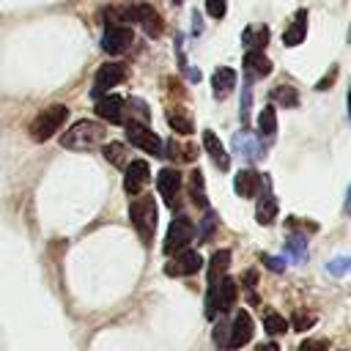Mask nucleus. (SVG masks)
<instances>
[{
  "label": "nucleus",
  "mask_w": 351,
  "mask_h": 351,
  "mask_svg": "<svg viewBox=\"0 0 351 351\" xmlns=\"http://www.w3.org/2000/svg\"><path fill=\"white\" fill-rule=\"evenodd\" d=\"M200 269H203L200 252H195V250H181V252L176 255V261H170V263L165 266V274H167V277H192V274H197Z\"/></svg>",
  "instance_id": "nucleus-9"
},
{
  "label": "nucleus",
  "mask_w": 351,
  "mask_h": 351,
  "mask_svg": "<svg viewBox=\"0 0 351 351\" xmlns=\"http://www.w3.org/2000/svg\"><path fill=\"white\" fill-rule=\"evenodd\" d=\"M123 80H126V66L123 63H104V66H99V71L93 77V90L90 93L99 99V96L110 93V88L121 85Z\"/></svg>",
  "instance_id": "nucleus-8"
},
{
  "label": "nucleus",
  "mask_w": 351,
  "mask_h": 351,
  "mask_svg": "<svg viewBox=\"0 0 351 351\" xmlns=\"http://www.w3.org/2000/svg\"><path fill=\"white\" fill-rule=\"evenodd\" d=\"M241 44L244 49H261L269 44V27L266 25H247L244 33H241Z\"/></svg>",
  "instance_id": "nucleus-21"
},
{
  "label": "nucleus",
  "mask_w": 351,
  "mask_h": 351,
  "mask_svg": "<svg viewBox=\"0 0 351 351\" xmlns=\"http://www.w3.org/2000/svg\"><path fill=\"white\" fill-rule=\"evenodd\" d=\"M203 148H206V154L211 156V162H214L219 170H228V167H230V154L225 151V145L219 143V137H217L211 129L203 132Z\"/></svg>",
  "instance_id": "nucleus-19"
},
{
  "label": "nucleus",
  "mask_w": 351,
  "mask_h": 351,
  "mask_svg": "<svg viewBox=\"0 0 351 351\" xmlns=\"http://www.w3.org/2000/svg\"><path fill=\"white\" fill-rule=\"evenodd\" d=\"M348 269H351V263H348Z\"/></svg>",
  "instance_id": "nucleus-46"
},
{
  "label": "nucleus",
  "mask_w": 351,
  "mask_h": 351,
  "mask_svg": "<svg viewBox=\"0 0 351 351\" xmlns=\"http://www.w3.org/2000/svg\"><path fill=\"white\" fill-rule=\"evenodd\" d=\"M233 189H236L239 197H258V192L263 189V176L258 170H252V167H244V170L236 173Z\"/></svg>",
  "instance_id": "nucleus-14"
},
{
  "label": "nucleus",
  "mask_w": 351,
  "mask_h": 351,
  "mask_svg": "<svg viewBox=\"0 0 351 351\" xmlns=\"http://www.w3.org/2000/svg\"><path fill=\"white\" fill-rule=\"evenodd\" d=\"M228 335H230V326L219 321V324L214 326V335H211V337H214V346H219V348H225V346H228Z\"/></svg>",
  "instance_id": "nucleus-36"
},
{
  "label": "nucleus",
  "mask_w": 351,
  "mask_h": 351,
  "mask_svg": "<svg viewBox=\"0 0 351 351\" xmlns=\"http://www.w3.org/2000/svg\"><path fill=\"white\" fill-rule=\"evenodd\" d=\"M66 118H69V107L66 104H49V107H44L33 121H30V137L36 140V143H47L55 132H60V126L66 123Z\"/></svg>",
  "instance_id": "nucleus-3"
},
{
  "label": "nucleus",
  "mask_w": 351,
  "mask_h": 351,
  "mask_svg": "<svg viewBox=\"0 0 351 351\" xmlns=\"http://www.w3.org/2000/svg\"><path fill=\"white\" fill-rule=\"evenodd\" d=\"M346 214H351V186H348V192H346Z\"/></svg>",
  "instance_id": "nucleus-43"
},
{
  "label": "nucleus",
  "mask_w": 351,
  "mask_h": 351,
  "mask_svg": "<svg viewBox=\"0 0 351 351\" xmlns=\"http://www.w3.org/2000/svg\"><path fill=\"white\" fill-rule=\"evenodd\" d=\"M288 326H291V324H288L280 313H274V310H266V313H263V329H266L269 335H282Z\"/></svg>",
  "instance_id": "nucleus-30"
},
{
  "label": "nucleus",
  "mask_w": 351,
  "mask_h": 351,
  "mask_svg": "<svg viewBox=\"0 0 351 351\" xmlns=\"http://www.w3.org/2000/svg\"><path fill=\"white\" fill-rule=\"evenodd\" d=\"M335 80H337V66H332V69L324 74V80H321V82H315V90H326Z\"/></svg>",
  "instance_id": "nucleus-39"
},
{
  "label": "nucleus",
  "mask_w": 351,
  "mask_h": 351,
  "mask_svg": "<svg viewBox=\"0 0 351 351\" xmlns=\"http://www.w3.org/2000/svg\"><path fill=\"white\" fill-rule=\"evenodd\" d=\"M126 140L137 148H143L145 154H154V156H165V143L159 140V134L145 126V123H134V121H126Z\"/></svg>",
  "instance_id": "nucleus-5"
},
{
  "label": "nucleus",
  "mask_w": 351,
  "mask_h": 351,
  "mask_svg": "<svg viewBox=\"0 0 351 351\" xmlns=\"http://www.w3.org/2000/svg\"><path fill=\"white\" fill-rule=\"evenodd\" d=\"M217 211H211V208H206V214H203V219H200V228H197V239H200V244H206V241H211V236H214V228H217Z\"/></svg>",
  "instance_id": "nucleus-28"
},
{
  "label": "nucleus",
  "mask_w": 351,
  "mask_h": 351,
  "mask_svg": "<svg viewBox=\"0 0 351 351\" xmlns=\"http://www.w3.org/2000/svg\"><path fill=\"white\" fill-rule=\"evenodd\" d=\"M255 282H258V271H255V269H250V271L244 274V280H241V285H244V288H247V291L252 293V288H255Z\"/></svg>",
  "instance_id": "nucleus-40"
},
{
  "label": "nucleus",
  "mask_w": 351,
  "mask_h": 351,
  "mask_svg": "<svg viewBox=\"0 0 351 351\" xmlns=\"http://www.w3.org/2000/svg\"><path fill=\"white\" fill-rule=\"evenodd\" d=\"M104 137H107V132H104V126L99 121L82 118V121L71 123L69 132L60 134V145L69 148V151H90V148L101 145Z\"/></svg>",
  "instance_id": "nucleus-2"
},
{
  "label": "nucleus",
  "mask_w": 351,
  "mask_h": 351,
  "mask_svg": "<svg viewBox=\"0 0 351 351\" xmlns=\"http://www.w3.org/2000/svg\"><path fill=\"white\" fill-rule=\"evenodd\" d=\"M307 22H310L307 8H299V11L293 14L291 25H288L285 33H282V44H285V47H299V44L307 38Z\"/></svg>",
  "instance_id": "nucleus-16"
},
{
  "label": "nucleus",
  "mask_w": 351,
  "mask_h": 351,
  "mask_svg": "<svg viewBox=\"0 0 351 351\" xmlns=\"http://www.w3.org/2000/svg\"><path fill=\"white\" fill-rule=\"evenodd\" d=\"M200 33H203V16L195 11L192 14V36H200Z\"/></svg>",
  "instance_id": "nucleus-41"
},
{
  "label": "nucleus",
  "mask_w": 351,
  "mask_h": 351,
  "mask_svg": "<svg viewBox=\"0 0 351 351\" xmlns=\"http://www.w3.org/2000/svg\"><path fill=\"white\" fill-rule=\"evenodd\" d=\"M181 186H184V176L178 167H162L156 176V189L162 195V200L167 203V208H178L181 203Z\"/></svg>",
  "instance_id": "nucleus-6"
},
{
  "label": "nucleus",
  "mask_w": 351,
  "mask_h": 351,
  "mask_svg": "<svg viewBox=\"0 0 351 351\" xmlns=\"http://www.w3.org/2000/svg\"><path fill=\"white\" fill-rule=\"evenodd\" d=\"M233 88H236V71H233L230 66H219V69H214V74H211V90H214V99H217V101L228 99Z\"/></svg>",
  "instance_id": "nucleus-17"
},
{
  "label": "nucleus",
  "mask_w": 351,
  "mask_h": 351,
  "mask_svg": "<svg viewBox=\"0 0 351 351\" xmlns=\"http://www.w3.org/2000/svg\"><path fill=\"white\" fill-rule=\"evenodd\" d=\"M252 335H255L252 315H250L247 310L236 313V318H233V324H230V335H228V348H233V351L244 348V346L252 340Z\"/></svg>",
  "instance_id": "nucleus-10"
},
{
  "label": "nucleus",
  "mask_w": 351,
  "mask_h": 351,
  "mask_svg": "<svg viewBox=\"0 0 351 351\" xmlns=\"http://www.w3.org/2000/svg\"><path fill=\"white\" fill-rule=\"evenodd\" d=\"M173 3H176V5H178V3H184V0H173Z\"/></svg>",
  "instance_id": "nucleus-45"
},
{
  "label": "nucleus",
  "mask_w": 351,
  "mask_h": 351,
  "mask_svg": "<svg viewBox=\"0 0 351 351\" xmlns=\"http://www.w3.org/2000/svg\"><path fill=\"white\" fill-rule=\"evenodd\" d=\"M132 25H140L151 38H159L162 30H165V22H162V16L156 14V8H154V5H145V3L132 5Z\"/></svg>",
  "instance_id": "nucleus-11"
},
{
  "label": "nucleus",
  "mask_w": 351,
  "mask_h": 351,
  "mask_svg": "<svg viewBox=\"0 0 351 351\" xmlns=\"http://www.w3.org/2000/svg\"><path fill=\"white\" fill-rule=\"evenodd\" d=\"M271 99H274V104H280V107H285V110L299 107V93H296V88H291V85H277V88L271 90Z\"/></svg>",
  "instance_id": "nucleus-25"
},
{
  "label": "nucleus",
  "mask_w": 351,
  "mask_h": 351,
  "mask_svg": "<svg viewBox=\"0 0 351 351\" xmlns=\"http://www.w3.org/2000/svg\"><path fill=\"white\" fill-rule=\"evenodd\" d=\"M189 195H192V203H195V206H200L203 211L208 208L206 181H203V173H200V170H192V173H189Z\"/></svg>",
  "instance_id": "nucleus-24"
},
{
  "label": "nucleus",
  "mask_w": 351,
  "mask_h": 351,
  "mask_svg": "<svg viewBox=\"0 0 351 351\" xmlns=\"http://www.w3.org/2000/svg\"><path fill=\"white\" fill-rule=\"evenodd\" d=\"M167 123H170V129L178 132V134H192V132H195L192 118H189V112H186L184 107H173V110H167Z\"/></svg>",
  "instance_id": "nucleus-23"
},
{
  "label": "nucleus",
  "mask_w": 351,
  "mask_h": 351,
  "mask_svg": "<svg viewBox=\"0 0 351 351\" xmlns=\"http://www.w3.org/2000/svg\"><path fill=\"white\" fill-rule=\"evenodd\" d=\"M236 299H239V285L233 277H222L219 282V291H217V307L219 313H230L236 307Z\"/></svg>",
  "instance_id": "nucleus-20"
},
{
  "label": "nucleus",
  "mask_w": 351,
  "mask_h": 351,
  "mask_svg": "<svg viewBox=\"0 0 351 351\" xmlns=\"http://www.w3.org/2000/svg\"><path fill=\"white\" fill-rule=\"evenodd\" d=\"M258 134L261 137H269V140L277 134V107L274 104H266L258 112Z\"/></svg>",
  "instance_id": "nucleus-22"
},
{
  "label": "nucleus",
  "mask_w": 351,
  "mask_h": 351,
  "mask_svg": "<svg viewBox=\"0 0 351 351\" xmlns=\"http://www.w3.org/2000/svg\"><path fill=\"white\" fill-rule=\"evenodd\" d=\"M285 250L291 252V258H293V261H304V258H307V236H302V233L288 236Z\"/></svg>",
  "instance_id": "nucleus-29"
},
{
  "label": "nucleus",
  "mask_w": 351,
  "mask_h": 351,
  "mask_svg": "<svg viewBox=\"0 0 351 351\" xmlns=\"http://www.w3.org/2000/svg\"><path fill=\"white\" fill-rule=\"evenodd\" d=\"M206 11H208V16L222 19L228 11V0H206Z\"/></svg>",
  "instance_id": "nucleus-35"
},
{
  "label": "nucleus",
  "mask_w": 351,
  "mask_h": 351,
  "mask_svg": "<svg viewBox=\"0 0 351 351\" xmlns=\"http://www.w3.org/2000/svg\"><path fill=\"white\" fill-rule=\"evenodd\" d=\"M263 189L266 192L258 197V206H255V219H258V225H271L277 219V197L271 195L266 176H263Z\"/></svg>",
  "instance_id": "nucleus-18"
},
{
  "label": "nucleus",
  "mask_w": 351,
  "mask_h": 351,
  "mask_svg": "<svg viewBox=\"0 0 351 351\" xmlns=\"http://www.w3.org/2000/svg\"><path fill=\"white\" fill-rule=\"evenodd\" d=\"M134 41V33L129 25H104V36H101V49L107 55H123Z\"/></svg>",
  "instance_id": "nucleus-7"
},
{
  "label": "nucleus",
  "mask_w": 351,
  "mask_h": 351,
  "mask_svg": "<svg viewBox=\"0 0 351 351\" xmlns=\"http://www.w3.org/2000/svg\"><path fill=\"white\" fill-rule=\"evenodd\" d=\"M126 107H129V112H132V121H134V123H145V126H148L151 112H148V104H145L143 99H129V101H126Z\"/></svg>",
  "instance_id": "nucleus-31"
},
{
  "label": "nucleus",
  "mask_w": 351,
  "mask_h": 351,
  "mask_svg": "<svg viewBox=\"0 0 351 351\" xmlns=\"http://www.w3.org/2000/svg\"><path fill=\"white\" fill-rule=\"evenodd\" d=\"M195 222L186 217V214H176L170 228H167V236H165V244H162V252L165 255H178L181 250H189V244L195 241Z\"/></svg>",
  "instance_id": "nucleus-4"
},
{
  "label": "nucleus",
  "mask_w": 351,
  "mask_h": 351,
  "mask_svg": "<svg viewBox=\"0 0 351 351\" xmlns=\"http://www.w3.org/2000/svg\"><path fill=\"white\" fill-rule=\"evenodd\" d=\"M236 148L247 156V159H258L261 156V145H258V140L250 134V132H241V134H236Z\"/></svg>",
  "instance_id": "nucleus-26"
},
{
  "label": "nucleus",
  "mask_w": 351,
  "mask_h": 351,
  "mask_svg": "<svg viewBox=\"0 0 351 351\" xmlns=\"http://www.w3.org/2000/svg\"><path fill=\"white\" fill-rule=\"evenodd\" d=\"M151 181V167L145 159H132L126 165V176H123V189L126 195H140L143 186Z\"/></svg>",
  "instance_id": "nucleus-12"
},
{
  "label": "nucleus",
  "mask_w": 351,
  "mask_h": 351,
  "mask_svg": "<svg viewBox=\"0 0 351 351\" xmlns=\"http://www.w3.org/2000/svg\"><path fill=\"white\" fill-rule=\"evenodd\" d=\"M261 263L271 271H285V258H274V255H261Z\"/></svg>",
  "instance_id": "nucleus-37"
},
{
  "label": "nucleus",
  "mask_w": 351,
  "mask_h": 351,
  "mask_svg": "<svg viewBox=\"0 0 351 351\" xmlns=\"http://www.w3.org/2000/svg\"><path fill=\"white\" fill-rule=\"evenodd\" d=\"M258 351H280V346L277 343H261Z\"/></svg>",
  "instance_id": "nucleus-42"
},
{
  "label": "nucleus",
  "mask_w": 351,
  "mask_h": 351,
  "mask_svg": "<svg viewBox=\"0 0 351 351\" xmlns=\"http://www.w3.org/2000/svg\"><path fill=\"white\" fill-rule=\"evenodd\" d=\"M269 74H271V60L261 49H247L244 52V77H247V82H252L258 77H269Z\"/></svg>",
  "instance_id": "nucleus-15"
},
{
  "label": "nucleus",
  "mask_w": 351,
  "mask_h": 351,
  "mask_svg": "<svg viewBox=\"0 0 351 351\" xmlns=\"http://www.w3.org/2000/svg\"><path fill=\"white\" fill-rule=\"evenodd\" d=\"M296 351H329V343L326 340H304Z\"/></svg>",
  "instance_id": "nucleus-38"
},
{
  "label": "nucleus",
  "mask_w": 351,
  "mask_h": 351,
  "mask_svg": "<svg viewBox=\"0 0 351 351\" xmlns=\"http://www.w3.org/2000/svg\"><path fill=\"white\" fill-rule=\"evenodd\" d=\"M348 263H351V258H332V261L326 263V271H329L332 277H340V274L348 271Z\"/></svg>",
  "instance_id": "nucleus-33"
},
{
  "label": "nucleus",
  "mask_w": 351,
  "mask_h": 351,
  "mask_svg": "<svg viewBox=\"0 0 351 351\" xmlns=\"http://www.w3.org/2000/svg\"><path fill=\"white\" fill-rule=\"evenodd\" d=\"M129 219H132V228L137 230L140 241L148 247L154 241V233H156V222H159V208H156V200L154 195H134V200L129 203Z\"/></svg>",
  "instance_id": "nucleus-1"
},
{
  "label": "nucleus",
  "mask_w": 351,
  "mask_h": 351,
  "mask_svg": "<svg viewBox=\"0 0 351 351\" xmlns=\"http://www.w3.org/2000/svg\"><path fill=\"white\" fill-rule=\"evenodd\" d=\"M250 110H252V90H250V82L241 88V101H239V118H241V126L250 121Z\"/></svg>",
  "instance_id": "nucleus-32"
},
{
  "label": "nucleus",
  "mask_w": 351,
  "mask_h": 351,
  "mask_svg": "<svg viewBox=\"0 0 351 351\" xmlns=\"http://www.w3.org/2000/svg\"><path fill=\"white\" fill-rule=\"evenodd\" d=\"M123 107H126V101L121 96H115V93H104V96L96 99V115L101 121H107V123H123L126 121V110Z\"/></svg>",
  "instance_id": "nucleus-13"
},
{
  "label": "nucleus",
  "mask_w": 351,
  "mask_h": 351,
  "mask_svg": "<svg viewBox=\"0 0 351 351\" xmlns=\"http://www.w3.org/2000/svg\"><path fill=\"white\" fill-rule=\"evenodd\" d=\"M348 118H351V88H348Z\"/></svg>",
  "instance_id": "nucleus-44"
},
{
  "label": "nucleus",
  "mask_w": 351,
  "mask_h": 351,
  "mask_svg": "<svg viewBox=\"0 0 351 351\" xmlns=\"http://www.w3.org/2000/svg\"><path fill=\"white\" fill-rule=\"evenodd\" d=\"M101 154H104V159H107L110 165H115V167H123V170H126L129 159H126V145H123V143H107Z\"/></svg>",
  "instance_id": "nucleus-27"
},
{
  "label": "nucleus",
  "mask_w": 351,
  "mask_h": 351,
  "mask_svg": "<svg viewBox=\"0 0 351 351\" xmlns=\"http://www.w3.org/2000/svg\"><path fill=\"white\" fill-rule=\"evenodd\" d=\"M315 324V315H304V313H293V318H291V326L296 329V332H304V329H310Z\"/></svg>",
  "instance_id": "nucleus-34"
}]
</instances>
